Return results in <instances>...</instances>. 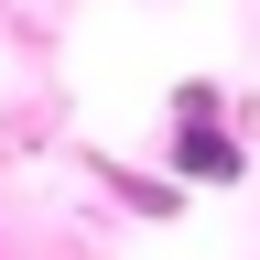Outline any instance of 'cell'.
Returning a JSON list of instances; mask_svg holds the SVG:
<instances>
[{"mask_svg": "<svg viewBox=\"0 0 260 260\" xmlns=\"http://www.w3.org/2000/svg\"><path fill=\"white\" fill-rule=\"evenodd\" d=\"M162 174H174V184H228V174H239V141H228L217 119H195V130L162 141Z\"/></svg>", "mask_w": 260, "mask_h": 260, "instance_id": "1", "label": "cell"}, {"mask_svg": "<svg viewBox=\"0 0 260 260\" xmlns=\"http://www.w3.org/2000/svg\"><path fill=\"white\" fill-rule=\"evenodd\" d=\"M217 109H228V87H217V76H184V87H174V130H195V119H217Z\"/></svg>", "mask_w": 260, "mask_h": 260, "instance_id": "2", "label": "cell"}, {"mask_svg": "<svg viewBox=\"0 0 260 260\" xmlns=\"http://www.w3.org/2000/svg\"><path fill=\"white\" fill-rule=\"evenodd\" d=\"M109 184H119L141 217H174V206H184V195H174V174H162V184H152V174H109Z\"/></svg>", "mask_w": 260, "mask_h": 260, "instance_id": "3", "label": "cell"}]
</instances>
